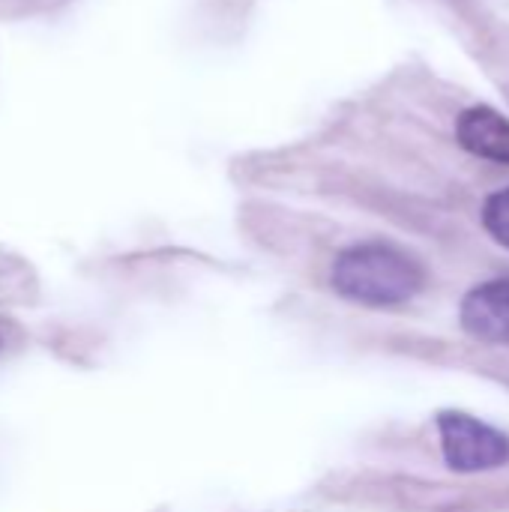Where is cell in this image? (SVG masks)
I'll list each match as a JSON object with an SVG mask.
<instances>
[{"instance_id":"4","label":"cell","mask_w":509,"mask_h":512,"mask_svg":"<svg viewBox=\"0 0 509 512\" xmlns=\"http://www.w3.org/2000/svg\"><path fill=\"white\" fill-rule=\"evenodd\" d=\"M456 141L480 159L509 165V117L489 105H474L459 114Z\"/></svg>"},{"instance_id":"5","label":"cell","mask_w":509,"mask_h":512,"mask_svg":"<svg viewBox=\"0 0 509 512\" xmlns=\"http://www.w3.org/2000/svg\"><path fill=\"white\" fill-rule=\"evenodd\" d=\"M483 225H486V231H489L504 249H509V186L486 198Z\"/></svg>"},{"instance_id":"3","label":"cell","mask_w":509,"mask_h":512,"mask_svg":"<svg viewBox=\"0 0 509 512\" xmlns=\"http://www.w3.org/2000/svg\"><path fill=\"white\" fill-rule=\"evenodd\" d=\"M459 318L474 339L509 345V279L483 282L474 291H468Z\"/></svg>"},{"instance_id":"1","label":"cell","mask_w":509,"mask_h":512,"mask_svg":"<svg viewBox=\"0 0 509 512\" xmlns=\"http://www.w3.org/2000/svg\"><path fill=\"white\" fill-rule=\"evenodd\" d=\"M333 288L360 306H402L423 288V267L402 249L387 243H357L333 261Z\"/></svg>"},{"instance_id":"2","label":"cell","mask_w":509,"mask_h":512,"mask_svg":"<svg viewBox=\"0 0 509 512\" xmlns=\"http://www.w3.org/2000/svg\"><path fill=\"white\" fill-rule=\"evenodd\" d=\"M444 462L459 474H480L509 462V438L495 426L462 414L444 411L438 417Z\"/></svg>"}]
</instances>
